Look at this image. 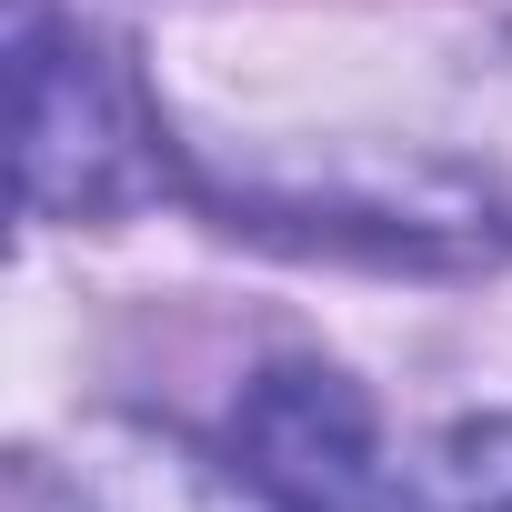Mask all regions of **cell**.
Here are the masks:
<instances>
[{"label": "cell", "mask_w": 512, "mask_h": 512, "mask_svg": "<svg viewBox=\"0 0 512 512\" xmlns=\"http://www.w3.org/2000/svg\"><path fill=\"white\" fill-rule=\"evenodd\" d=\"M231 462L282 512H392L402 502V462L382 452V412L332 362L251 372V392L231 412Z\"/></svg>", "instance_id": "obj_2"}, {"label": "cell", "mask_w": 512, "mask_h": 512, "mask_svg": "<svg viewBox=\"0 0 512 512\" xmlns=\"http://www.w3.org/2000/svg\"><path fill=\"white\" fill-rule=\"evenodd\" d=\"M21 201L31 221H121L161 201L171 181V131L131 71L121 41L91 21H61L21 0Z\"/></svg>", "instance_id": "obj_1"}, {"label": "cell", "mask_w": 512, "mask_h": 512, "mask_svg": "<svg viewBox=\"0 0 512 512\" xmlns=\"http://www.w3.org/2000/svg\"><path fill=\"white\" fill-rule=\"evenodd\" d=\"M392 512H512V412L452 422L422 462H402Z\"/></svg>", "instance_id": "obj_4"}, {"label": "cell", "mask_w": 512, "mask_h": 512, "mask_svg": "<svg viewBox=\"0 0 512 512\" xmlns=\"http://www.w3.org/2000/svg\"><path fill=\"white\" fill-rule=\"evenodd\" d=\"M71 512H282L241 462L191 452L151 422H91L71 462Z\"/></svg>", "instance_id": "obj_3"}]
</instances>
